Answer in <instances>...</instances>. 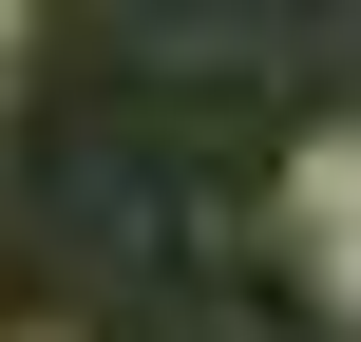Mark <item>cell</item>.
<instances>
[{"label": "cell", "instance_id": "6da1fadb", "mask_svg": "<svg viewBox=\"0 0 361 342\" xmlns=\"http://www.w3.org/2000/svg\"><path fill=\"white\" fill-rule=\"evenodd\" d=\"M267 228H286V267H305V305L343 324V286H361V152H343V133H305V152L267 171Z\"/></svg>", "mask_w": 361, "mask_h": 342}]
</instances>
